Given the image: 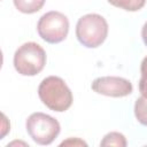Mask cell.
Returning <instances> with one entry per match:
<instances>
[{
	"instance_id": "obj_1",
	"label": "cell",
	"mask_w": 147,
	"mask_h": 147,
	"mask_svg": "<svg viewBox=\"0 0 147 147\" xmlns=\"http://www.w3.org/2000/svg\"><path fill=\"white\" fill-rule=\"evenodd\" d=\"M38 94L42 103L53 111H65L72 103V93L64 80L56 76H49L40 83Z\"/></svg>"
},
{
	"instance_id": "obj_2",
	"label": "cell",
	"mask_w": 147,
	"mask_h": 147,
	"mask_svg": "<svg viewBox=\"0 0 147 147\" xmlns=\"http://www.w3.org/2000/svg\"><path fill=\"white\" fill-rule=\"evenodd\" d=\"M107 21L99 14H87L80 17L76 25V37L78 41L88 48L100 46L107 38Z\"/></svg>"
},
{
	"instance_id": "obj_3",
	"label": "cell",
	"mask_w": 147,
	"mask_h": 147,
	"mask_svg": "<svg viewBox=\"0 0 147 147\" xmlns=\"http://www.w3.org/2000/svg\"><path fill=\"white\" fill-rule=\"evenodd\" d=\"M46 64V53L37 42H25L14 54V67L23 76L39 74Z\"/></svg>"
},
{
	"instance_id": "obj_4",
	"label": "cell",
	"mask_w": 147,
	"mask_h": 147,
	"mask_svg": "<svg viewBox=\"0 0 147 147\" xmlns=\"http://www.w3.org/2000/svg\"><path fill=\"white\" fill-rule=\"evenodd\" d=\"M26 131L32 140L39 145H49L60 133V123L44 113L31 114L25 123Z\"/></svg>"
},
{
	"instance_id": "obj_5",
	"label": "cell",
	"mask_w": 147,
	"mask_h": 147,
	"mask_svg": "<svg viewBox=\"0 0 147 147\" xmlns=\"http://www.w3.org/2000/svg\"><path fill=\"white\" fill-rule=\"evenodd\" d=\"M37 30L45 41L57 44L65 39L69 31V21L60 11H48L39 18Z\"/></svg>"
},
{
	"instance_id": "obj_6",
	"label": "cell",
	"mask_w": 147,
	"mask_h": 147,
	"mask_svg": "<svg viewBox=\"0 0 147 147\" xmlns=\"http://www.w3.org/2000/svg\"><path fill=\"white\" fill-rule=\"evenodd\" d=\"M92 90L99 94L113 96V98H121L129 95L133 87L130 80L122 78V77H114V76H106L99 77L93 80Z\"/></svg>"
},
{
	"instance_id": "obj_7",
	"label": "cell",
	"mask_w": 147,
	"mask_h": 147,
	"mask_svg": "<svg viewBox=\"0 0 147 147\" xmlns=\"http://www.w3.org/2000/svg\"><path fill=\"white\" fill-rule=\"evenodd\" d=\"M45 3V0H14L15 7L24 14H33L39 11Z\"/></svg>"
},
{
	"instance_id": "obj_8",
	"label": "cell",
	"mask_w": 147,
	"mask_h": 147,
	"mask_svg": "<svg viewBox=\"0 0 147 147\" xmlns=\"http://www.w3.org/2000/svg\"><path fill=\"white\" fill-rule=\"evenodd\" d=\"M108 2L127 11H137L145 6L146 0H108Z\"/></svg>"
},
{
	"instance_id": "obj_9",
	"label": "cell",
	"mask_w": 147,
	"mask_h": 147,
	"mask_svg": "<svg viewBox=\"0 0 147 147\" xmlns=\"http://www.w3.org/2000/svg\"><path fill=\"white\" fill-rule=\"evenodd\" d=\"M134 115L138 122L147 126V98L140 96L134 103Z\"/></svg>"
},
{
	"instance_id": "obj_10",
	"label": "cell",
	"mask_w": 147,
	"mask_h": 147,
	"mask_svg": "<svg viewBox=\"0 0 147 147\" xmlns=\"http://www.w3.org/2000/svg\"><path fill=\"white\" fill-rule=\"evenodd\" d=\"M101 146H117V147H125L126 139L119 132H110L103 137L100 142Z\"/></svg>"
},
{
	"instance_id": "obj_11",
	"label": "cell",
	"mask_w": 147,
	"mask_h": 147,
	"mask_svg": "<svg viewBox=\"0 0 147 147\" xmlns=\"http://www.w3.org/2000/svg\"><path fill=\"white\" fill-rule=\"evenodd\" d=\"M140 71H141V78L139 80V91L142 96L147 98V56L141 62Z\"/></svg>"
},
{
	"instance_id": "obj_12",
	"label": "cell",
	"mask_w": 147,
	"mask_h": 147,
	"mask_svg": "<svg viewBox=\"0 0 147 147\" xmlns=\"http://www.w3.org/2000/svg\"><path fill=\"white\" fill-rule=\"evenodd\" d=\"M69 144H74V145H84V146H86V144L84 142V141H82V140H78V139H76V141L75 140H72V139H70V140H67V141H63L62 144H61V146H63V145H69Z\"/></svg>"
},
{
	"instance_id": "obj_13",
	"label": "cell",
	"mask_w": 147,
	"mask_h": 147,
	"mask_svg": "<svg viewBox=\"0 0 147 147\" xmlns=\"http://www.w3.org/2000/svg\"><path fill=\"white\" fill-rule=\"evenodd\" d=\"M141 37H142V40L145 42V45L147 46V22L144 24L142 26V30H141Z\"/></svg>"
}]
</instances>
